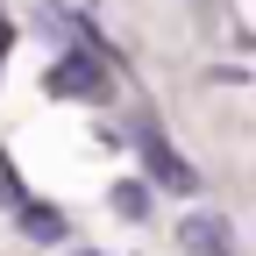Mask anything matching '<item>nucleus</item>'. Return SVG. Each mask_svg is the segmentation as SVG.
I'll return each mask as SVG.
<instances>
[{"mask_svg": "<svg viewBox=\"0 0 256 256\" xmlns=\"http://www.w3.org/2000/svg\"><path fill=\"white\" fill-rule=\"evenodd\" d=\"M0 206H8V214H22V206H28V192H22V171L8 164V156H0Z\"/></svg>", "mask_w": 256, "mask_h": 256, "instance_id": "0eeeda50", "label": "nucleus"}, {"mask_svg": "<svg viewBox=\"0 0 256 256\" xmlns=\"http://www.w3.org/2000/svg\"><path fill=\"white\" fill-rule=\"evenodd\" d=\"M178 242L192 256H228V220H220V214H192L185 228H178Z\"/></svg>", "mask_w": 256, "mask_h": 256, "instance_id": "20e7f679", "label": "nucleus"}, {"mask_svg": "<svg viewBox=\"0 0 256 256\" xmlns=\"http://www.w3.org/2000/svg\"><path fill=\"white\" fill-rule=\"evenodd\" d=\"M136 150H142V164H150V185H164V192H200V171H192V164H185L164 136H156L150 121L136 128Z\"/></svg>", "mask_w": 256, "mask_h": 256, "instance_id": "f03ea898", "label": "nucleus"}, {"mask_svg": "<svg viewBox=\"0 0 256 256\" xmlns=\"http://www.w3.org/2000/svg\"><path fill=\"white\" fill-rule=\"evenodd\" d=\"M43 92H57V100H107V72L86 50H64L50 72H43Z\"/></svg>", "mask_w": 256, "mask_h": 256, "instance_id": "f257e3e1", "label": "nucleus"}, {"mask_svg": "<svg viewBox=\"0 0 256 256\" xmlns=\"http://www.w3.org/2000/svg\"><path fill=\"white\" fill-rule=\"evenodd\" d=\"M36 28H43L50 43H72V36H86V28L72 22V8H36Z\"/></svg>", "mask_w": 256, "mask_h": 256, "instance_id": "423d86ee", "label": "nucleus"}, {"mask_svg": "<svg viewBox=\"0 0 256 256\" xmlns=\"http://www.w3.org/2000/svg\"><path fill=\"white\" fill-rule=\"evenodd\" d=\"M72 256H100V249H72Z\"/></svg>", "mask_w": 256, "mask_h": 256, "instance_id": "1a4fd4ad", "label": "nucleus"}, {"mask_svg": "<svg viewBox=\"0 0 256 256\" xmlns=\"http://www.w3.org/2000/svg\"><path fill=\"white\" fill-rule=\"evenodd\" d=\"M14 220H22V235H28V242H43V249H57V242H72V220H64L57 206H43V200H28V206H22Z\"/></svg>", "mask_w": 256, "mask_h": 256, "instance_id": "7ed1b4c3", "label": "nucleus"}, {"mask_svg": "<svg viewBox=\"0 0 256 256\" xmlns=\"http://www.w3.org/2000/svg\"><path fill=\"white\" fill-rule=\"evenodd\" d=\"M8 43H14V36H8V22H0V57H8Z\"/></svg>", "mask_w": 256, "mask_h": 256, "instance_id": "6e6552de", "label": "nucleus"}, {"mask_svg": "<svg viewBox=\"0 0 256 256\" xmlns=\"http://www.w3.org/2000/svg\"><path fill=\"white\" fill-rule=\"evenodd\" d=\"M142 185H150V178H121V185H114V214H121V220H150V192H142Z\"/></svg>", "mask_w": 256, "mask_h": 256, "instance_id": "39448f33", "label": "nucleus"}]
</instances>
